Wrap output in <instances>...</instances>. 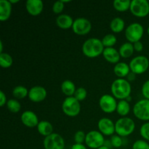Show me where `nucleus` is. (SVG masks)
I'll use <instances>...</instances> for the list:
<instances>
[{
	"label": "nucleus",
	"instance_id": "f257e3e1",
	"mask_svg": "<svg viewBox=\"0 0 149 149\" xmlns=\"http://www.w3.org/2000/svg\"><path fill=\"white\" fill-rule=\"evenodd\" d=\"M111 90L115 98L119 99L120 100H126L129 96H130L132 87L130 82L127 80L119 78L113 81Z\"/></svg>",
	"mask_w": 149,
	"mask_h": 149
},
{
	"label": "nucleus",
	"instance_id": "f03ea898",
	"mask_svg": "<svg viewBox=\"0 0 149 149\" xmlns=\"http://www.w3.org/2000/svg\"><path fill=\"white\" fill-rule=\"evenodd\" d=\"M104 49L102 41L97 38H90L82 45L83 54L90 58L98 57L101 54L103 55Z\"/></svg>",
	"mask_w": 149,
	"mask_h": 149
},
{
	"label": "nucleus",
	"instance_id": "7ed1b4c3",
	"mask_svg": "<svg viewBox=\"0 0 149 149\" xmlns=\"http://www.w3.org/2000/svg\"><path fill=\"white\" fill-rule=\"evenodd\" d=\"M135 124L131 118L122 117L115 123V132L120 137H127L134 132Z\"/></svg>",
	"mask_w": 149,
	"mask_h": 149
},
{
	"label": "nucleus",
	"instance_id": "20e7f679",
	"mask_svg": "<svg viewBox=\"0 0 149 149\" xmlns=\"http://www.w3.org/2000/svg\"><path fill=\"white\" fill-rule=\"evenodd\" d=\"M62 110L65 115L71 117L78 116L81 111L80 102L74 96L67 97L63 102Z\"/></svg>",
	"mask_w": 149,
	"mask_h": 149
},
{
	"label": "nucleus",
	"instance_id": "39448f33",
	"mask_svg": "<svg viewBox=\"0 0 149 149\" xmlns=\"http://www.w3.org/2000/svg\"><path fill=\"white\" fill-rule=\"evenodd\" d=\"M144 29L141 24L138 23H132L125 29V37L130 43L139 42L143 37Z\"/></svg>",
	"mask_w": 149,
	"mask_h": 149
},
{
	"label": "nucleus",
	"instance_id": "423d86ee",
	"mask_svg": "<svg viewBox=\"0 0 149 149\" xmlns=\"http://www.w3.org/2000/svg\"><path fill=\"white\" fill-rule=\"evenodd\" d=\"M129 65L130 71L134 74H142L148 70L149 61L147 57L144 55H139L132 58L130 62Z\"/></svg>",
	"mask_w": 149,
	"mask_h": 149
},
{
	"label": "nucleus",
	"instance_id": "0eeeda50",
	"mask_svg": "<svg viewBox=\"0 0 149 149\" xmlns=\"http://www.w3.org/2000/svg\"><path fill=\"white\" fill-rule=\"evenodd\" d=\"M104 135L97 130H92L86 135L85 143L90 148L97 149L104 146Z\"/></svg>",
	"mask_w": 149,
	"mask_h": 149
},
{
	"label": "nucleus",
	"instance_id": "6e6552de",
	"mask_svg": "<svg viewBox=\"0 0 149 149\" xmlns=\"http://www.w3.org/2000/svg\"><path fill=\"white\" fill-rule=\"evenodd\" d=\"M130 10L136 17H146L149 14V2L147 0H132Z\"/></svg>",
	"mask_w": 149,
	"mask_h": 149
},
{
	"label": "nucleus",
	"instance_id": "1a4fd4ad",
	"mask_svg": "<svg viewBox=\"0 0 149 149\" xmlns=\"http://www.w3.org/2000/svg\"><path fill=\"white\" fill-rule=\"evenodd\" d=\"M133 113L140 120L149 121V100L143 99L137 102L134 105Z\"/></svg>",
	"mask_w": 149,
	"mask_h": 149
},
{
	"label": "nucleus",
	"instance_id": "9d476101",
	"mask_svg": "<svg viewBox=\"0 0 149 149\" xmlns=\"http://www.w3.org/2000/svg\"><path fill=\"white\" fill-rule=\"evenodd\" d=\"M45 149H64L65 141L61 135L52 133L47 137H45L43 141Z\"/></svg>",
	"mask_w": 149,
	"mask_h": 149
},
{
	"label": "nucleus",
	"instance_id": "9b49d317",
	"mask_svg": "<svg viewBox=\"0 0 149 149\" xmlns=\"http://www.w3.org/2000/svg\"><path fill=\"white\" fill-rule=\"evenodd\" d=\"M117 104L116 98L109 94L102 95L99 100V106L100 109L106 113H111L116 111Z\"/></svg>",
	"mask_w": 149,
	"mask_h": 149
},
{
	"label": "nucleus",
	"instance_id": "f8f14e48",
	"mask_svg": "<svg viewBox=\"0 0 149 149\" xmlns=\"http://www.w3.org/2000/svg\"><path fill=\"white\" fill-rule=\"evenodd\" d=\"M72 29L76 34L84 36L90 33L92 29V24L87 18L78 17L74 21Z\"/></svg>",
	"mask_w": 149,
	"mask_h": 149
},
{
	"label": "nucleus",
	"instance_id": "ddd939ff",
	"mask_svg": "<svg viewBox=\"0 0 149 149\" xmlns=\"http://www.w3.org/2000/svg\"><path fill=\"white\" fill-rule=\"evenodd\" d=\"M99 131L106 136L113 135L115 132V124L109 118H102L97 122Z\"/></svg>",
	"mask_w": 149,
	"mask_h": 149
},
{
	"label": "nucleus",
	"instance_id": "4468645a",
	"mask_svg": "<svg viewBox=\"0 0 149 149\" xmlns=\"http://www.w3.org/2000/svg\"><path fill=\"white\" fill-rule=\"evenodd\" d=\"M47 90L42 86H34L29 90V98L34 103H39L47 97Z\"/></svg>",
	"mask_w": 149,
	"mask_h": 149
},
{
	"label": "nucleus",
	"instance_id": "2eb2a0df",
	"mask_svg": "<svg viewBox=\"0 0 149 149\" xmlns=\"http://www.w3.org/2000/svg\"><path fill=\"white\" fill-rule=\"evenodd\" d=\"M20 119H21L22 123L25 126L30 128L37 127L39 123L38 116H36L34 112L31 111H26L23 112L20 116Z\"/></svg>",
	"mask_w": 149,
	"mask_h": 149
},
{
	"label": "nucleus",
	"instance_id": "dca6fc26",
	"mask_svg": "<svg viewBox=\"0 0 149 149\" xmlns=\"http://www.w3.org/2000/svg\"><path fill=\"white\" fill-rule=\"evenodd\" d=\"M26 8L28 13L31 15H39L43 10V1L41 0H28L26 3Z\"/></svg>",
	"mask_w": 149,
	"mask_h": 149
},
{
	"label": "nucleus",
	"instance_id": "f3484780",
	"mask_svg": "<svg viewBox=\"0 0 149 149\" xmlns=\"http://www.w3.org/2000/svg\"><path fill=\"white\" fill-rule=\"evenodd\" d=\"M103 58L111 63H118L120 60V54L117 49L113 47L105 48L103 52Z\"/></svg>",
	"mask_w": 149,
	"mask_h": 149
},
{
	"label": "nucleus",
	"instance_id": "a211bd4d",
	"mask_svg": "<svg viewBox=\"0 0 149 149\" xmlns=\"http://www.w3.org/2000/svg\"><path fill=\"white\" fill-rule=\"evenodd\" d=\"M12 4L7 0H0V20L6 21L10 17Z\"/></svg>",
	"mask_w": 149,
	"mask_h": 149
},
{
	"label": "nucleus",
	"instance_id": "6ab92c4d",
	"mask_svg": "<svg viewBox=\"0 0 149 149\" xmlns=\"http://www.w3.org/2000/svg\"><path fill=\"white\" fill-rule=\"evenodd\" d=\"M74 21L72 17L67 14L60 15L56 18L57 26L62 29H68L72 28Z\"/></svg>",
	"mask_w": 149,
	"mask_h": 149
},
{
	"label": "nucleus",
	"instance_id": "aec40b11",
	"mask_svg": "<svg viewBox=\"0 0 149 149\" xmlns=\"http://www.w3.org/2000/svg\"><path fill=\"white\" fill-rule=\"evenodd\" d=\"M130 65L125 62L118 63L115 65L113 68V72L119 78L124 79V77H127V76L130 72Z\"/></svg>",
	"mask_w": 149,
	"mask_h": 149
},
{
	"label": "nucleus",
	"instance_id": "412c9836",
	"mask_svg": "<svg viewBox=\"0 0 149 149\" xmlns=\"http://www.w3.org/2000/svg\"><path fill=\"white\" fill-rule=\"evenodd\" d=\"M37 130L40 135L47 137L53 133V126L48 121H41L37 125Z\"/></svg>",
	"mask_w": 149,
	"mask_h": 149
},
{
	"label": "nucleus",
	"instance_id": "4be33fe9",
	"mask_svg": "<svg viewBox=\"0 0 149 149\" xmlns=\"http://www.w3.org/2000/svg\"><path fill=\"white\" fill-rule=\"evenodd\" d=\"M61 90L63 93L68 97H72L75 93L76 86L74 83L71 80H65L61 84Z\"/></svg>",
	"mask_w": 149,
	"mask_h": 149
},
{
	"label": "nucleus",
	"instance_id": "5701e85b",
	"mask_svg": "<svg viewBox=\"0 0 149 149\" xmlns=\"http://www.w3.org/2000/svg\"><path fill=\"white\" fill-rule=\"evenodd\" d=\"M134 50H135V49H134L133 44L128 42H125L123 45H121L119 52L122 58H128L132 56L134 52Z\"/></svg>",
	"mask_w": 149,
	"mask_h": 149
},
{
	"label": "nucleus",
	"instance_id": "b1692460",
	"mask_svg": "<svg viewBox=\"0 0 149 149\" xmlns=\"http://www.w3.org/2000/svg\"><path fill=\"white\" fill-rule=\"evenodd\" d=\"M125 23L122 18L119 17H114L110 23V28L114 33H120L125 29Z\"/></svg>",
	"mask_w": 149,
	"mask_h": 149
},
{
	"label": "nucleus",
	"instance_id": "393cba45",
	"mask_svg": "<svg viewBox=\"0 0 149 149\" xmlns=\"http://www.w3.org/2000/svg\"><path fill=\"white\" fill-rule=\"evenodd\" d=\"M130 111V106L129 102L126 100H119L118 102L117 108H116V112L118 114L122 116H126Z\"/></svg>",
	"mask_w": 149,
	"mask_h": 149
},
{
	"label": "nucleus",
	"instance_id": "a878e982",
	"mask_svg": "<svg viewBox=\"0 0 149 149\" xmlns=\"http://www.w3.org/2000/svg\"><path fill=\"white\" fill-rule=\"evenodd\" d=\"M131 1L130 0H114L113 2V7L116 10L119 12H125L130 8Z\"/></svg>",
	"mask_w": 149,
	"mask_h": 149
},
{
	"label": "nucleus",
	"instance_id": "bb28decb",
	"mask_svg": "<svg viewBox=\"0 0 149 149\" xmlns=\"http://www.w3.org/2000/svg\"><path fill=\"white\" fill-rule=\"evenodd\" d=\"M29 90L24 86L19 85L15 87L13 90V95L16 99H23L29 95Z\"/></svg>",
	"mask_w": 149,
	"mask_h": 149
},
{
	"label": "nucleus",
	"instance_id": "cd10ccee",
	"mask_svg": "<svg viewBox=\"0 0 149 149\" xmlns=\"http://www.w3.org/2000/svg\"><path fill=\"white\" fill-rule=\"evenodd\" d=\"M13 58L10 54L6 52H2L0 54V65L2 68H10L13 65Z\"/></svg>",
	"mask_w": 149,
	"mask_h": 149
},
{
	"label": "nucleus",
	"instance_id": "c85d7f7f",
	"mask_svg": "<svg viewBox=\"0 0 149 149\" xmlns=\"http://www.w3.org/2000/svg\"><path fill=\"white\" fill-rule=\"evenodd\" d=\"M101 41L105 48L112 47L116 45V42H117V39H116V36L115 35L109 33V34L106 35Z\"/></svg>",
	"mask_w": 149,
	"mask_h": 149
},
{
	"label": "nucleus",
	"instance_id": "c756f323",
	"mask_svg": "<svg viewBox=\"0 0 149 149\" xmlns=\"http://www.w3.org/2000/svg\"><path fill=\"white\" fill-rule=\"evenodd\" d=\"M7 107L8 110L12 113H17L20 111L21 109V105L15 99H10L7 100Z\"/></svg>",
	"mask_w": 149,
	"mask_h": 149
},
{
	"label": "nucleus",
	"instance_id": "7c9ffc66",
	"mask_svg": "<svg viewBox=\"0 0 149 149\" xmlns=\"http://www.w3.org/2000/svg\"><path fill=\"white\" fill-rule=\"evenodd\" d=\"M87 96V91L84 87H79L77 89L74 95V97L79 101H83L85 100Z\"/></svg>",
	"mask_w": 149,
	"mask_h": 149
},
{
	"label": "nucleus",
	"instance_id": "2f4dec72",
	"mask_svg": "<svg viewBox=\"0 0 149 149\" xmlns=\"http://www.w3.org/2000/svg\"><path fill=\"white\" fill-rule=\"evenodd\" d=\"M110 141L112 147H114V148H120L122 146V143H123L122 138L118 135H112Z\"/></svg>",
	"mask_w": 149,
	"mask_h": 149
},
{
	"label": "nucleus",
	"instance_id": "473e14b6",
	"mask_svg": "<svg viewBox=\"0 0 149 149\" xmlns=\"http://www.w3.org/2000/svg\"><path fill=\"white\" fill-rule=\"evenodd\" d=\"M86 135L87 134L84 133V132H83V131H77L75 133V135H74V141H75V143L83 144V143L85 142Z\"/></svg>",
	"mask_w": 149,
	"mask_h": 149
},
{
	"label": "nucleus",
	"instance_id": "72a5a7b5",
	"mask_svg": "<svg viewBox=\"0 0 149 149\" xmlns=\"http://www.w3.org/2000/svg\"><path fill=\"white\" fill-rule=\"evenodd\" d=\"M140 133L143 139L149 141V122L144 123L140 129Z\"/></svg>",
	"mask_w": 149,
	"mask_h": 149
},
{
	"label": "nucleus",
	"instance_id": "f704fd0d",
	"mask_svg": "<svg viewBox=\"0 0 149 149\" xmlns=\"http://www.w3.org/2000/svg\"><path fill=\"white\" fill-rule=\"evenodd\" d=\"M132 149H149V143L143 140H138L133 143Z\"/></svg>",
	"mask_w": 149,
	"mask_h": 149
},
{
	"label": "nucleus",
	"instance_id": "c9c22d12",
	"mask_svg": "<svg viewBox=\"0 0 149 149\" xmlns=\"http://www.w3.org/2000/svg\"><path fill=\"white\" fill-rule=\"evenodd\" d=\"M64 7H65V4L61 0V1H57L54 3L53 6H52V11L55 14H60L64 10Z\"/></svg>",
	"mask_w": 149,
	"mask_h": 149
},
{
	"label": "nucleus",
	"instance_id": "e433bc0d",
	"mask_svg": "<svg viewBox=\"0 0 149 149\" xmlns=\"http://www.w3.org/2000/svg\"><path fill=\"white\" fill-rule=\"evenodd\" d=\"M142 94L147 100H149V79L144 82L142 86Z\"/></svg>",
	"mask_w": 149,
	"mask_h": 149
},
{
	"label": "nucleus",
	"instance_id": "4c0bfd02",
	"mask_svg": "<svg viewBox=\"0 0 149 149\" xmlns=\"http://www.w3.org/2000/svg\"><path fill=\"white\" fill-rule=\"evenodd\" d=\"M7 96L3 91H0V106L3 107L5 104H7Z\"/></svg>",
	"mask_w": 149,
	"mask_h": 149
},
{
	"label": "nucleus",
	"instance_id": "58836bf2",
	"mask_svg": "<svg viewBox=\"0 0 149 149\" xmlns=\"http://www.w3.org/2000/svg\"><path fill=\"white\" fill-rule=\"evenodd\" d=\"M133 46H134V49H135V50L137 51V52H141V51L143 49V43L141 42V41L134 43Z\"/></svg>",
	"mask_w": 149,
	"mask_h": 149
},
{
	"label": "nucleus",
	"instance_id": "ea45409f",
	"mask_svg": "<svg viewBox=\"0 0 149 149\" xmlns=\"http://www.w3.org/2000/svg\"><path fill=\"white\" fill-rule=\"evenodd\" d=\"M135 75H136V74H134V73L132 72V71H130V72L129 73V74L127 76V80L129 82H130V81H133L135 79V78H136Z\"/></svg>",
	"mask_w": 149,
	"mask_h": 149
},
{
	"label": "nucleus",
	"instance_id": "a19ab883",
	"mask_svg": "<svg viewBox=\"0 0 149 149\" xmlns=\"http://www.w3.org/2000/svg\"><path fill=\"white\" fill-rule=\"evenodd\" d=\"M71 149H87L86 146L83 145V144H77L75 143L72 146Z\"/></svg>",
	"mask_w": 149,
	"mask_h": 149
},
{
	"label": "nucleus",
	"instance_id": "79ce46f5",
	"mask_svg": "<svg viewBox=\"0 0 149 149\" xmlns=\"http://www.w3.org/2000/svg\"><path fill=\"white\" fill-rule=\"evenodd\" d=\"M0 52H1V53L3 52V44L1 41H0Z\"/></svg>",
	"mask_w": 149,
	"mask_h": 149
},
{
	"label": "nucleus",
	"instance_id": "37998d69",
	"mask_svg": "<svg viewBox=\"0 0 149 149\" xmlns=\"http://www.w3.org/2000/svg\"><path fill=\"white\" fill-rule=\"evenodd\" d=\"M19 1V0H10V2L12 4H15V3H17Z\"/></svg>",
	"mask_w": 149,
	"mask_h": 149
},
{
	"label": "nucleus",
	"instance_id": "c03bdc74",
	"mask_svg": "<svg viewBox=\"0 0 149 149\" xmlns=\"http://www.w3.org/2000/svg\"><path fill=\"white\" fill-rule=\"evenodd\" d=\"M97 149H110V148H109V147L105 146H101V147H100V148H97Z\"/></svg>",
	"mask_w": 149,
	"mask_h": 149
},
{
	"label": "nucleus",
	"instance_id": "a18cd8bd",
	"mask_svg": "<svg viewBox=\"0 0 149 149\" xmlns=\"http://www.w3.org/2000/svg\"><path fill=\"white\" fill-rule=\"evenodd\" d=\"M131 100H132V97H131V96H129V97H128L126 99V100H127V102H130Z\"/></svg>",
	"mask_w": 149,
	"mask_h": 149
},
{
	"label": "nucleus",
	"instance_id": "49530a36",
	"mask_svg": "<svg viewBox=\"0 0 149 149\" xmlns=\"http://www.w3.org/2000/svg\"><path fill=\"white\" fill-rule=\"evenodd\" d=\"M61 1H63V2L64 3V4H65V3H68V2H70V0H67V1H65V0H61Z\"/></svg>",
	"mask_w": 149,
	"mask_h": 149
},
{
	"label": "nucleus",
	"instance_id": "de8ad7c7",
	"mask_svg": "<svg viewBox=\"0 0 149 149\" xmlns=\"http://www.w3.org/2000/svg\"><path fill=\"white\" fill-rule=\"evenodd\" d=\"M147 33H148V34L149 35V26H148V29H147Z\"/></svg>",
	"mask_w": 149,
	"mask_h": 149
},
{
	"label": "nucleus",
	"instance_id": "09e8293b",
	"mask_svg": "<svg viewBox=\"0 0 149 149\" xmlns=\"http://www.w3.org/2000/svg\"></svg>",
	"mask_w": 149,
	"mask_h": 149
}]
</instances>
